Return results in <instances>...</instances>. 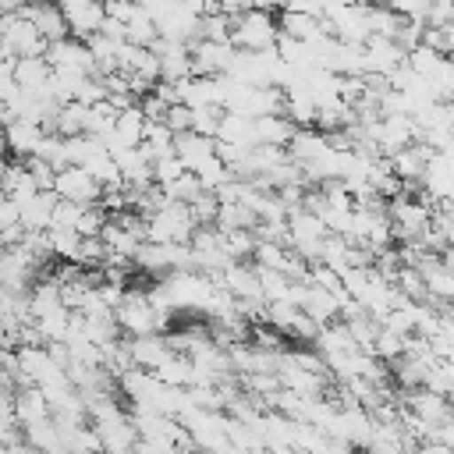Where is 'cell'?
Here are the masks:
<instances>
[{
    "mask_svg": "<svg viewBox=\"0 0 454 454\" xmlns=\"http://www.w3.org/2000/svg\"><path fill=\"white\" fill-rule=\"evenodd\" d=\"M14 223H21V202L4 192V195H0V231H4V227H14Z\"/></svg>",
    "mask_w": 454,
    "mask_h": 454,
    "instance_id": "d4e9b609",
    "label": "cell"
},
{
    "mask_svg": "<svg viewBox=\"0 0 454 454\" xmlns=\"http://www.w3.org/2000/svg\"><path fill=\"white\" fill-rule=\"evenodd\" d=\"M220 121H223V106L220 103H206V106H192V131L199 135H220Z\"/></svg>",
    "mask_w": 454,
    "mask_h": 454,
    "instance_id": "7402d4cb",
    "label": "cell"
},
{
    "mask_svg": "<svg viewBox=\"0 0 454 454\" xmlns=\"http://www.w3.org/2000/svg\"><path fill=\"white\" fill-rule=\"evenodd\" d=\"M46 60H50L53 67H67V71H89V74H96V57H92L89 43L78 39V35L53 39V43L46 46Z\"/></svg>",
    "mask_w": 454,
    "mask_h": 454,
    "instance_id": "9c48e42d",
    "label": "cell"
},
{
    "mask_svg": "<svg viewBox=\"0 0 454 454\" xmlns=\"http://www.w3.org/2000/svg\"><path fill=\"white\" fill-rule=\"evenodd\" d=\"M0 43L14 53V57H39L46 53L50 39L35 28V21L25 11H7L0 14Z\"/></svg>",
    "mask_w": 454,
    "mask_h": 454,
    "instance_id": "277c9868",
    "label": "cell"
},
{
    "mask_svg": "<svg viewBox=\"0 0 454 454\" xmlns=\"http://www.w3.org/2000/svg\"><path fill=\"white\" fill-rule=\"evenodd\" d=\"M174 153L184 160V167L188 170H195V167H202L206 160H213L216 156V138L213 135H199V131H177L174 135Z\"/></svg>",
    "mask_w": 454,
    "mask_h": 454,
    "instance_id": "5bb4252c",
    "label": "cell"
},
{
    "mask_svg": "<svg viewBox=\"0 0 454 454\" xmlns=\"http://www.w3.org/2000/svg\"><path fill=\"white\" fill-rule=\"evenodd\" d=\"M43 135H46V128H43L39 121H28V117H11V121L4 124V145H7L14 156H21V160L35 156Z\"/></svg>",
    "mask_w": 454,
    "mask_h": 454,
    "instance_id": "30bf717a",
    "label": "cell"
},
{
    "mask_svg": "<svg viewBox=\"0 0 454 454\" xmlns=\"http://www.w3.org/2000/svg\"><path fill=\"white\" fill-rule=\"evenodd\" d=\"M57 192H32L21 202V227L25 231H46L53 223V209H57Z\"/></svg>",
    "mask_w": 454,
    "mask_h": 454,
    "instance_id": "e0dca14e",
    "label": "cell"
},
{
    "mask_svg": "<svg viewBox=\"0 0 454 454\" xmlns=\"http://www.w3.org/2000/svg\"><path fill=\"white\" fill-rule=\"evenodd\" d=\"M443 53L454 60V25H447V39H443Z\"/></svg>",
    "mask_w": 454,
    "mask_h": 454,
    "instance_id": "484cf974",
    "label": "cell"
},
{
    "mask_svg": "<svg viewBox=\"0 0 454 454\" xmlns=\"http://www.w3.org/2000/svg\"><path fill=\"white\" fill-rule=\"evenodd\" d=\"M184 170H188V167H184V160H181L177 153H167V156L153 160V181H156L160 188H167L170 181H177Z\"/></svg>",
    "mask_w": 454,
    "mask_h": 454,
    "instance_id": "603a6c76",
    "label": "cell"
},
{
    "mask_svg": "<svg viewBox=\"0 0 454 454\" xmlns=\"http://www.w3.org/2000/svg\"><path fill=\"white\" fill-rule=\"evenodd\" d=\"M280 39V25L270 11L262 7H248L245 14L234 18V28H231V43L238 50H273Z\"/></svg>",
    "mask_w": 454,
    "mask_h": 454,
    "instance_id": "3957f363",
    "label": "cell"
},
{
    "mask_svg": "<svg viewBox=\"0 0 454 454\" xmlns=\"http://www.w3.org/2000/svg\"><path fill=\"white\" fill-rule=\"evenodd\" d=\"M0 149H7V145H4V121H0Z\"/></svg>",
    "mask_w": 454,
    "mask_h": 454,
    "instance_id": "83f0119b",
    "label": "cell"
},
{
    "mask_svg": "<svg viewBox=\"0 0 454 454\" xmlns=\"http://www.w3.org/2000/svg\"><path fill=\"white\" fill-rule=\"evenodd\" d=\"M85 124H89V106L85 103H78V99L60 103V110H57V131L60 135H82Z\"/></svg>",
    "mask_w": 454,
    "mask_h": 454,
    "instance_id": "ffe728a7",
    "label": "cell"
},
{
    "mask_svg": "<svg viewBox=\"0 0 454 454\" xmlns=\"http://www.w3.org/2000/svg\"><path fill=\"white\" fill-rule=\"evenodd\" d=\"M117 323H121V333L128 337H145V333H160L170 316H163L153 301H149V291H138V287H128L124 301L114 309Z\"/></svg>",
    "mask_w": 454,
    "mask_h": 454,
    "instance_id": "6da1fadb",
    "label": "cell"
},
{
    "mask_svg": "<svg viewBox=\"0 0 454 454\" xmlns=\"http://www.w3.org/2000/svg\"><path fill=\"white\" fill-rule=\"evenodd\" d=\"M167 124H170L174 135H177V131H188V128H192V106H188V103H170Z\"/></svg>",
    "mask_w": 454,
    "mask_h": 454,
    "instance_id": "cb8c5ba5",
    "label": "cell"
},
{
    "mask_svg": "<svg viewBox=\"0 0 454 454\" xmlns=\"http://www.w3.org/2000/svg\"><path fill=\"white\" fill-rule=\"evenodd\" d=\"M192 67L195 74H227L238 46L231 39H192Z\"/></svg>",
    "mask_w": 454,
    "mask_h": 454,
    "instance_id": "52a82bcc",
    "label": "cell"
},
{
    "mask_svg": "<svg viewBox=\"0 0 454 454\" xmlns=\"http://www.w3.org/2000/svg\"><path fill=\"white\" fill-rule=\"evenodd\" d=\"M294 131H298V124L287 114H259L255 117V145H280V149H287Z\"/></svg>",
    "mask_w": 454,
    "mask_h": 454,
    "instance_id": "2e32d148",
    "label": "cell"
},
{
    "mask_svg": "<svg viewBox=\"0 0 454 454\" xmlns=\"http://www.w3.org/2000/svg\"><path fill=\"white\" fill-rule=\"evenodd\" d=\"M32 21H35V28L53 43V39H64V35H71V28H67V18H64V7L60 4H53V0H43V4H28V7H21Z\"/></svg>",
    "mask_w": 454,
    "mask_h": 454,
    "instance_id": "9a60e30c",
    "label": "cell"
},
{
    "mask_svg": "<svg viewBox=\"0 0 454 454\" xmlns=\"http://www.w3.org/2000/svg\"><path fill=\"white\" fill-rule=\"evenodd\" d=\"M0 184H4V192H7L11 199H18V202H25L32 192H39V184H35V177H32V167H28V160H21V156L4 167Z\"/></svg>",
    "mask_w": 454,
    "mask_h": 454,
    "instance_id": "ac0fdd59",
    "label": "cell"
},
{
    "mask_svg": "<svg viewBox=\"0 0 454 454\" xmlns=\"http://www.w3.org/2000/svg\"><path fill=\"white\" fill-rule=\"evenodd\" d=\"M326 234H330V227H326L312 209H305V206H301V209H291V216H287V245H291L301 259L316 262L319 252H323Z\"/></svg>",
    "mask_w": 454,
    "mask_h": 454,
    "instance_id": "5b68a950",
    "label": "cell"
},
{
    "mask_svg": "<svg viewBox=\"0 0 454 454\" xmlns=\"http://www.w3.org/2000/svg\"><path fill=\"white\" fill-rule=\"evenodd\" d=\"M53 192L60 199H71V202H99L103 199V184L89 174V167L82 163H64L57 170V181H53Z\"/></svg>",
    "mask_w": 454,
    "mask_h": 454,
    "instance_id": "8992f818",
    "label": "cell"
},
{
    "mask_svg": "<svg viewBox=\"0 0 454 454\" xmlns=\"http://www.w3.org/2000/svg\"><path fill=\"white\" fill-rule=\"evenodd\" d=\"M64 18H67L71 35L89 39V35H96V32L103 28V21H106V7H103V0H74V4L64 7Z\"/></svg>",
    "mask_w": 454,
    "mask_h": 454,
    "instance_id": "7c38bea8",
    "label": "cell"
},
{
    "mask_svg": "<svg viewBox=\"0 0 454 454\" xmlns=\"http://www.w3.org/2000/svg\"><path fill=\"white\" fill-rule=\"evenodd\" d=\"M18 4H21V7H28V4H43V0H18Z\"/></svg>",
    "mask_w": 454,
    "mask_h": 454,
    "instance_id": "4316f807",
    "label": "cell"
},
{
    "mask_svg": "<svg viewBox=\"0 0 454 454\" xmlns=\"http://www.w3.org/2000/svg\"><path fill=\"white\" fill-rule=\"evenodd\" d=\"M11 404H14V419H18L21 429L53 415V408H50V401H46V394H43L39 383H25V387H18L14 397H11Z\"/></svg>",
    "mask_w": 454,
    "mask_h": 454,
    "instance_id": "8fae6325",
    "label": "cell"
},
{
    "mask_svg": "<svg viewBox=\"0 0 454 454\" xmlns=\"http://www.w3.org/2000/svg\"><path fill=\"white\" fill-rule=\"evenodd\" d=\"M46 231H50V252H53V259L74 262L78 245H82V234L74 227H46Z\"/></svg>",
    "mask_w": 454,
    "mask_h": 454,
    "instance_id": "44dd1931",
    "label": "cell"
},
{
    "mask_svg": "<svg viewBox=\"0 0 454 454\" xmlns=\"http://www.w3.org/2000/svg\"><path fill=\"white\" fill-rule=\"evenodd\" d=\"M195 227L199 223L192 216V206L177 199H163L153 213H145V234L153 241H192Z\"/></svg>",
    "mask_w": 454,
    "mask_h": 454,
    "instance_id": "7a4b0ae2",
    "label": "cell"
},
{
    "mask_svg": "<svg viewBox=\"0 0 454 454\" xmlns=\"http://www.w3.org/2000/svg\"><path fill=\"white\" fill-rule=\"evenodd\" d=\"M280 32L291 35V39H316L323 35V25L316 14H305V11H291V7H280V18H277ZM330 35V32H326Z\"/></svg>",
    "mask_w": 454,
    "mask_h": 454,
    "instance_id": "d6986e66",
    "label": "cell"
},
{
    "mask_svg": "<svg viewBox=\"0 0 454 454\" xmlns=\"http://www.w3.org/2000/svg\"><path fill=\"white\" fill-rule=\"evenodd\" d=\"M14 85L25 89V92H50V78H53V64L46 60V53L39 57H18L14 67Z\"/></svg>",
    "mask_w": 454,
    "mask_h": 454,
    "instance_id": "4fadbf2b",
    "label": "cell"
},
{
    "mask_svg": "<svg viewBox=\"0 0 454 454\" xmlns=\"http://www.w3.org/2000/svg\"><path fill=\"white\" fill-rule=\"evenodd\" d=\"M0 195H4V184H0Z\"/></svg>",
    "mask_w": 454,
    "mask_h": 454,
    "instance_id": "f1b7e54d",
    "label": "cell"
},
{
    "mask_svg": "<svg viewBox=\"0 0 454 454\" xmlns=\"http://www.w3.org/2000/svg\"><path fill=\"white\" fill-rule=\"evenodd\" d=\"M145 128H149V117H145L142 103H131V106L117 110L114 131H110L103 142H106V149H110V153H117V149H128V145H142V138H145Z\"/></svg>",
    "mask_w": 454,
    "mask_h": 454,
    "instance_id": "ba28073f",
    "label": "cell"
}]
</instances>
